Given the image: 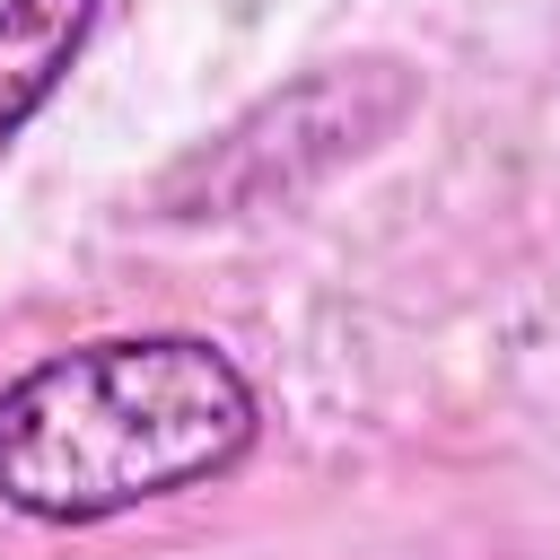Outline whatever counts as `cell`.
<instances>
[{"label": "cell", "mask_w": 560, "mask_h": 560, "mask_svg": "<svg viewBox=\"0 0 560 560\" xmlns=\"http://www.w3.org/2000/svg\"><path fill=\"white\" fill-rule=\"evenodd\" d=\"M411 105H420V70L394 61V52L315 61L289 88H271L262 105H245L228 131H210L201 149H184L158 175L149 210L158 219H245L262 201H289L315 175H332L359 149H376Z\"/></svg>", "instance_id": "2"}, {"label": "cell", "mask_w": 560, "mask_h": 560, "mask_svg": "<svg viewBox=\"0 0 560 560\" xmlns=\"http://www.w3.org/2000/svg\"><path fill=\"white\" fill-rule=\"evenodd\" d=\"M96 18L105 0H0V158L70 88L79 52L96 44Z\"/></svg>", "instance_id": "3"}, {"label": "cell", "mask_w": 560, "mask_h": 560, "mask_svg": "<svg viewBox=\"0 0 560 560\" xmlns=\"http://www.w3.org/2000/svg\"><path fill=\"white\" fill-rule=\"evenodd\" d=\"M254 438L262 394L210 332H96L0 385V508L105 525L228 481Z\"/></svg>", "instance_id": "1"}]
</instances>
